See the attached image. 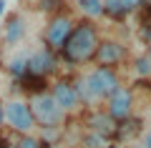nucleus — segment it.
I'll return each instance as SVG.
<instances>
[{
  "label": "nucleus",
  "mask_w": 151,
  "mask_h": 148,
  "mask_svg": "<svg viewBox=\"0 0 151 148\" xmlns=\"http://www.w3.org/2000/svg\"><path fill=\"white\" fill-rule=\"evenodd\" d=\"M98 43H101L98 25L93 20H88V18H83V20L76 23L73 33L68 35V40H65L63 50L58 53V58L63 60L65 65H70V68L83 65V63H88V60H93Z\"/></svg>",
  "instance_id": "nucleus-1"
},
{
  "label": "nucleus",
  "mask_w": 151,
  "mask_h": 148,
  "mask_svg": "<svg viewBox=\"0 0 151 148\" xmlns=\"http://www.w3.org/2000/svg\"><path fill=\"white\" fill-rule=\"evenodd\" d=\"M28 106H30V113H33V118H35V126H40L43 131H55V128H60L65 123V118H68L63 113V108L53 101V95H50L48 90L30 95Z\"/></svg>",
  "instance_id": "nucleus-2"
},
{
  "label": "nucleus",
  "mask_w": 151,
  "mask_h": 148,
  "mask_svg": "<svg viewBox=\"0 0 151 148\" xmlns=\"http://www.w3.org/2000/svg\"><path fill=\"white\" fill-rule=\"evenodd\" d=\"M73 28H76L73 15H68V13H63V10L55 13V15L48 20L45 33H43V43H45V48H48L50 53L58 55L60 50H63V45H65V40H68V35L73 33Z\"/></svg>",
  "instance_id": "nucleus-3"
},
{
  "label": "nucleus",
  "mask_w": 151,
  "mask_h": 148,
  "mask_svg": "<svg viewBox=\"0 0 151 148\" xmlns=\"http://www.w3.org/2000/svg\"><path fill=\"white\" fill-rule=\"evenodd\" d=\"M5 123L20 136H30L33 128H35V118L30 113L28 101H8L5 103Z\"/></svg>",
  "instance_id": "nucleus-4"
},
{
  "label": "nucleus",
  "mask_w": 151,
  "mask_h": 148,
  "mask_svg": "<svg viewBox=\"0 0 151 148\" xmlns=\"http://www.w3.org/2000/svg\"><path fill=\"white\" fill-rule=\"evenodd\" d=\"M106 113L113 123H124L134 116V88L121 85L116 93L106 101Z\"/></svg>",
  "instance_id": "nucleus-5"
},
{
  "label": "nucleus",
  "mask_w": 151,
  "mask_h": 148,
  "mask_svg": "<svg viewBox=\"0 0 151 148\" xmlns=\"http://www.w3.org/2000/svg\"><path fill=\"white\" fill-rule=\"evenodd\" d=\"M126 60V48L121 40H113V38H103L96 48V55H93V63L96 68H116L119 63Z\"/></svg>",
  "instance_id": "nucleus-6"
},
{
  "label": "nucleus",
  "mask_w": 151,
  "mask_h": 148,
  "mask_svg": "<svg viewBox=\"0 0 151 148\" xmlns=\"http://www.w3.org/2000/svg\"><path fill=\"white\" fill-rule=\"evenodd\" d=\"M50 95H53V101L63 108V113L78 111L81 108V98H78V90H76V83L68 78H58L53 85H50Z\"/></svg>",
  "instance_id": "nucleus-7"
},
{
  "label": "nucleus",
  "mask_w": 151,
  "mask_h": 148,
  "mask_svg": "<svg viewBox=\"0 0 151 148\" xmlns=\"http://www.w3.org/2000/svg\"><path fill=\"white\" fill-rule=\"evenodd\" d=\"M88 78H91L93 88H96L98 98H101L103 103L121 88V78H119V73H116V68H93L91 73H88Z\"/></svg>",
  "instance_id": "nucleus-8"
},
{
  "label": "nucleus",
  "mask_w": 151,
  "mask_h": 148,
  "mask_svg": "<svg viewBox=\"0 0 151 148\" xmlns=\"http://www.w3.org/2000/svg\"><path fill=\"white\" fill-rule=\"evenodd\" d=\"M53 70H55V53H50L45 45L28 55V75L48 80V75L53 73Z\"/></svg>",
  "instance_id": "nucleus-9"
},
{
  "label": "nucleus",
  "mask_w": 151,
  "mask_h": 148,
  "mask_svg": "<svg viewBox=\"0 0 151 148\" xmlns=\"http://www.w3.org/2000/svg\"><path fill=\"white\" fill-rule=\"evenodd\" d=\"M139 8H144V0H103V15L113 20H124Z\"/></svg>",
  "instance_id": "nucleus-10"
},
{
  "label": "nucleus",
  "mask_w": 151,
  "mask_h": 148,
  "mask_svg": "<svg viewBox=\"0 0 151 148\" xmlns=\"http://www.w3.org/2000/svg\"><path fill=\"white\" fill-rule=\"evenodd\" d=\"M25 33H28V25H25V20H23V15L13 13V15H8L5 28H3V43H5V45H18V43L25 38Z\"/></svg>",
  "instance_id": "nucleus-11"
},
{
  "label": "nucleus",
  "mask_w": 151,
  "mask_h": 148,
  "mask_svg": "<svg viewBox=\"0 0 151 148\" xmlns=\"http://www.w3.org/2000/svg\"><path fill=\"white\" fill-rule=\"evenodd\" d=\"M86 126H88V131L101 133V136H108V138H113V133H116V123L108 118L106 108H101V111H91L86 116Z\"/></svg>",
  "instance_id": "nucleus-12"
},
{
  "label": "nucleus",
  "mask_w": 151,
  "mask_h": 148,
  "mask_svg": "<svg viewBox=\"0 0 151 148\" xmlns=\"http://www.w3.org/2000/svg\"><path fill=\"white\" fill-rule=\"evenodd\" d=\"M73 83H76V90H78V98H81V106H98V103H103L101 98H98V93H96V88H93L88 73L81 75V78H76Z\"/></svg>",
  "instance_id": "nucleus-13"
},
{
  "label": "nucleus",
  "mask_w": 151,
  "mask_h": 148,
  "mask_svg": "<svg viewBox=\"0 0 151 148\" xmlns=\"http://www.w3.org/2000/svg\"><path fill=\"white\" fill-rule=\"evenodd\" d=\"M136 133H144V131H141V121L131 116L129 121H124V123H116V133H113V136L124 141V138H131V136H136Z\"/></svg>",
  "instance_id": "nucleus-14"
},
{
  "label": "nucleus",
  "mask_w": 151,
  "mask_h": 148,
  "mask_svg": "<svg viewBox=\"0 0 151 148\" xmlns=\"http://www.w3.org/2000/svg\"><path fill=\"white\" fill-rule=\"evenodd\" d=\"M78 10L93 20V18H103V0H78Z\"/></svg>",
  "instance_id": "nucleus-15"
},
{
  "label": "nucleus",
  "mask_w": 151,
  "mask_h": 148,
  "mask_svg": "<svg viewBox=\"0 0 151 148\" xmlns=\"http://www.w3.org/2000/svg\"><path fill=\"white\" fill-rule=\"evenodd\" d=\"M8 70H10L15 78L28 75V55L25 53H18L15 58H10V60H8Z\"/></svg>",
  "instance_id": "nucleus-16"
},
{
  "label": "nucleus",
  "mask_w": 151,
  "mask_h": 148,
  "mask_svg": "<svg viewBox=\"0 0 151 148\" xmlns=\"http://www.w3.org/2000/svg\"><path fill=\"white\" fill-rule=\"evenodd\" d=\"M83 148H111V138L88 131L86 136H83Z\"/></svg>",
  "instance_id": "nucleus-17"
},
{
  "label": "nucleus",
  "mask_w": 151,
  "mask_h": 148,
  "mask_svg": "<svg viewBox=\"0 0 151 148\" xmlns=\"http://www.w3.org/2000/svg\"><path fill=\"white\" fill-rule=\"evenodd\" d=\"M134 70H136V75L139 78H151V60H149V55H139V58L134 60Z\"/></svg>",
  "instance_id": "nucleus-18"
},
{
  "label": "nucleus",
  "mask_w": 151,
  "mask_h": 148,
  "mask_svg": "<svg viewBox=\"0 0 151 148\" xmlns=\"http://www.w3.org/2000/svg\"><path fill=\"white\" fill-rule=\"evenodd\" d=\"M13 148H45V146H43V141H38L35 136H20Z\"/></svg>",
  "instance_id": "nucleus-19"
},
{
  "label": "nucleus",
  "mask_w": 151,
  "mask_h": 148,
  "mask_svg": "<svg viewBox=\"0 0 151 148\" xmlns=\"http://www.w3.org/2000/svg\"><path fill=\"white\" fill-rule=\"evenodd\" d=\"M141 148H151V128L141 133Z\"/></svg>",
  "instance_id": "nucleus-20"
},
{
  "label": "nucleus",
  "mask_w": 151,
  "mask_h": 148,
  "mask_svg": "<svg viewBox=\"0 0 151 148\" xmlns=\"http://www.w3.org/2000/svg\"><path fill=\"white\" fill-rule=\"evenodd\" d=\"M3 123H5V103L0 101V128H3Z\"/></svg>",
  "instance_id": "nucleus-21"
},
{
  "label": "nucleus",
  "mask_w": 151,
  "mask_h": 148,
  "mask_svg": "<svg viewBox=\"0 0 151 148\" xmlns=\"http://www.w3.org/2000/svg\"><path fill=\"white\" fill-rule=\"evenodd\" d=\"M5 13V0H0V15Z\"/></svg>",
  "instance_id": "nucleus-22"
},
{
  "label": "nucleus",
  "mask_w": 151,
  "mask_h": 148,
  "mask_svg": "<svg viewBox=\"0 0 151 148\" xmlns=\"http://www.w3.org/2000/svg\"><path fill=\"white\" fill-rule=\"evenodd\" d=\"M146 55H149V60H151V43H149V48H146Z\"/></svg>",
  "instance_id": "nucleus-23"
},
{
  "label": "nucleus",
  "mask_w": 151,
  "mask_h": 148,
  "mask_svg": "<svg viewBox=\"0 0 151 148\" xmlns=\"http://www.w3.org/2000/svg\"><path fill=\"white\" fill-rule=\"evenodd\" d=\"M111 148H124V146H116V143H111Z\"/></svg>",
  "instance_id": "nucleus-24"
}]
</instances>
